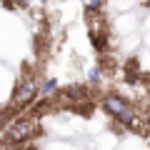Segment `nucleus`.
Returning a JSON list of instances; mask_svg holds the SVG:
<instances>
[{
	"instance_id": "obj_1",
	"label": "nucleus",
	"mask_w": 150,
	"mask_h": 150,
	"mask_svg": "<svg viewBox=\"0 0 150 150\" xmlns=\"http://www.w3.org/2000/svg\"><path fill=\"white\" fill-rule=\"evenodd\" d=\"M103 108H105V112L112 115L115 120H120V123H125V125H135V108L130 105L125 98L105 95L103 98Z\"/></svg>"
},
{
	"instance_id": "obj_2",
	"label": "nucleus",
	"mask_w": 150,
	"mask_h": 150,
	"mask_svg": "<svg viewBox=\"0 0 150 150\" xmlns=\"http://www.w3.org/2000/svg\"><path fill=\"white\" fill-rule=\"evenodd\" d=\"M33 135H38V123L35 120H28V118L15 120V123L8 128V138H10L13 143H23V140L33 138Z\"/></svg>"
},
{
	"instance_id": "obj_3",
	"label": "nucleus",
	"mask_w": 150,
	"mask_h": 150,
	"mask_svg": "<svg viewBox=\"0 0 150 150\" xmlns=\"http://www.w3.org/2000/svg\"><path fill=\"white\" fill-rule=\"evenodd\" d=\"M35 95H38L35 80H25V83H20L18 90H15V103H18V105H28V103L35 100Z\"/></svg>"
},
{
	"instance_id": "obj_4",
	"label": "nucleus",
	"mask_w": 150,
	"mask_h": 150,
	"mask_svg": "<svg viewBox=\"0 0 150 150\" xmlns=\"http://www.w3.org/2000/svg\"><path fill=\"white\" fill-rule=\"evenodd\" d=\"M100 75H103L100 68H90V70H88V80H90V83H100Z\"/></svg>"
},
{
	"instance_id": "obj_5",
	"label": "nucleus",
	"mask_w": 150,
	"mask_h": 150,
	"mask_svg": "<svg viewBox=\"0 0 150 150\" xmlns=\"http://www.w3.org/2000/svg\"><path fill=\"white\" fill-rule=\"evenodd\" d=\"M58 90V80H45V85H43V95H50V93H55Z\"/></svg>"
},
{
	"instance_id": "obj_6",
	"label": "nucleus",
	"mask_w": 150,
	"mask_h": 150,
	"mask_svg": "<svg viewBox=\"0 0 150 150\" xmlns=\"http://www.w3.org/2000/svg\"><path fill=\"white\" fill-rule=\"evenodd\" d=\"M83 3H85V8H88V10H98V8H100L103 3H105V0H83Z\"/></svg>"
},
{
	"instance_id": "obj_7",
	"label": "nucleus",
	"mask_w": 150,
	"mask_h": 150,
	"mask_svg": "<svg viewBox=\"0 0 150 150\" xmlns=\"http://www.w3.org/2000/svg\"><path fill=\"white\" fill-rule=\"evenodd\" d=\"M20 3H35V0H20Z\"/></svg>"
},
{
	"instance_id": "obj_8",
	"label": "nucleus",
	"mask_w": 150,
	"mask_h": 150,
	"mask_svg": "<svg viewBox=\"0 0 150 150\" xmlns=\"http://www.w3.org/2000/svg\"><path fill=\"white\" fill-rule=\"evenodd\" d=\"M148 125H150V110H148Z\"/></svg>"
}]
</instances>
